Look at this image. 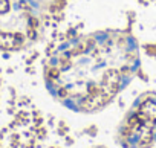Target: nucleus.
<instances>
[{"label":"nucleus","instance_id":"f257e3e1","mask_svg":"<svg viewBox=\"0 0 156 148\" xmlns=\"http://www.w3.org/2000/svg\"><path fill=\"white\" fill-rule=\"evenodd\" d=\"M138 61V47L130 35L94 32L57 49L44 67V81L66 108L95 113L130 83Z\"/></svg>","mask_w":156,"mask_h":148},{"label":"nucleus","instance_id":"f03ea898","mask_svg":"<svg viewBox=\"0 0 156 148\" xmlns=\"http://www.w3.org/2000/svg\"><path fill=\"white\" fill-rule=\"evenodd\" d=\"M118 139L124 148H145L156 140V95H142L126 115Z\"/></svg>","mask_w":156,"mask_h":148},{"label":"nucleus","instance_id":"7ed1b4c3","mask_svg":"<svg viewBox=\"0 0 156 148\" xmlns=\"http://www.w3.org/2000/svg\"><path fill=\"white\" fill-rule=\"evenodd\" d=\"M26 44V40L17 34L0 31V50H19Z\"/></svg>","mask_w":156,"mask_h":148}]
</instances>
